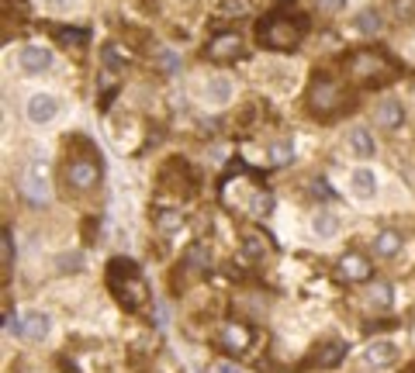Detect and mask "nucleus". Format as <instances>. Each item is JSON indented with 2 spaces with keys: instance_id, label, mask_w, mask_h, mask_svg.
<instances>
[{
  "instance_id": "obj_1",
  "label": "nucleus",
  "mask_w": 415,
  "mask_h": 373,
  "mask_svg": "<svg viewBox=\"0 0 415 373\" xmlns=\"http://www.w3.org/2000/svg\"><path fill=\"white\" fill-rule=\"evenodd\" d=\"M308 32V18L301 14H287V11H274L256 25V39L260 46L274 49V52H294L301 35Z\"/></svg>"
},
{
  "instance_id": "obj_2",
  "label": "nucleus",
  "mask_w": 415,
  "mask_h": 373,
  "mask_svg": "<svg viewBox=\"0 0 415 373\" xmlns=\"http://www.w3.org/2000/svg\"><path fill=\"white\" fill-rule=\"evenodd\" d=\"M108 287H111V294L118 297V304L128 308V311H139V308L145 304V297H149L139 266H135L132 259H125V256H118V259L108 263Z\"/></svg>"
},
{
  "instance_id": "obj_3",
  "label": "nucleus",
  "mask_w": 415,
  "mask_h": 373,
  "mask_svg": "<svg viewBox=\"0 0 415 373\" xmlns=\"http://www.w3.org/2000/svg\"><path fill=\"white\" fill-rule=\"evenodd\" d=\"M21 194L32 204H49V197H52V166H49V159L35 156V159L25 163V170H21Z\"/></svg>"
},
{
  "instance_id": "obj_4",
  "label": "nucleus",
  "mask_w": 415,
  "mask_h": 373,
  "mask_svg": "<svg viewBox=\"0 0 415 373\" xmlns=\"http://www.w3.org/2000/svg\"><path fill=\"white\" fill-rule=\"evenodd\" d=\"M101 180H104V166H101L97 156H87V159L77 156V159L66 163V183H70V187H77V190H94Z\"/></svg>"
},
{
  "instance_id": "obj_5",
  "label": "nucleus",
  "mask_w": 415,
  "mask_h": 373,
  "mask_svg": "<svg viewBox=\"0 0 415 373\" xmlns=\"http://www.w3.org/2000/svg\"><path fill=\"white\" fill-rule=\"evenodd\" d=\"M346 97H343V90H339V83H332V80H325V77H315L312 80V87H308V108L315 111V114H332L336 111V104H343Z\"/></svg>"
},
{
  "instance_id": "obj_6",
  "label": "nucleus",
  "mask_w": 415,
  "mask_h": 373,
  "mask_svg": "<svg viewBox=\"0 0 415 373\" xmlns=\"http://www.w3.org/2000/svg\"><path fill=\"white\" fill-rule=\"evenodd\" d=\"M346 66H350L353 77H370V80H384V77H387V59H384L381 52H374V49L353 52V56L346 59Z\"/></svg>"
},
{
  "instance_id": "obj_7",
  "label": "nucleus",
  "mask_w": 415,
  "mask_h": 373,
  "mask_svg": "<svg viewBox=\"0 0 415 373\" xmlns=\"http://www.w3.org/2000/svg\"><path fill=\"white\" fill-rule=\"evenodd\" d=\"M204 56L215 59V63H232V59H239V56H243V35H239V32H222V35H215L212 42H208Z\"/></svg>"
},
{
  "instance_id": "obj_8",
  "label": "nucleus",
  "mask_w": 415,
  "mask_h": 373,
  "mask_svg": "<svg viewBox=\"0 0 415 373\" xmlns=\"http://www.w3.org/2000/svg\"><path fill=\"white\" fill-rule=\"evenodd\" d=\"M336 270H339V276L350 280V283H370V280H374V266H370V259L360 256V252H346V256H339Z\"/></svg>"
},
{
  "instance_id": "obj_9",
  "label": "nucleus",
  "mask_w": 415,
  "mask_h": 373,
  "mask_svg": "<svg viewBox=\"0 0 415 373\" xmlns=\"http://www.w3.org/2000/svg\"><path fill=\"white\" fill-rule=\"evenodd\" d=\"M398 359H401V352H398V345L387 342V339H377V342H370V345L363 349V363L374 366V370H391Z\"/></svg>"
},
{
  "instance_id": "obj_10",
  "label": "nucleus",
  "mask_w": 415,
  "mask_h": 373,
  "mask_svg": "<svg viewBox=\"0 0 415 373\" xmlns=\"http://www.w3.org/2000/svg\"><path fill=\"white\" fill-rule=\"evenodd\" d=\"M219 339H222V345H225L229 352H250V345H253V328L243 325V321H225L222 332H219Z\"/></svg>"
},
{
  "instance_id": "obj_11",
  "label": "nucleus",
  "mask_w": 415,
  "mask_h": 373,
  "mask_svg": "<svg viewBox=\"0 0 415 373\" xmlns=\"http://www.w3.org/2000/svg\"><path fill=\"white\" fill-rule=\"evenodd\" d=\"M25 114H28V121H35V125H49V121L59 114V97H52V94H35V97H28Z\"/></svg>"
},
{
  "instance_id": "obj_12",
  "label": "nucleus",
  "mask_w": 415,
  "mask_h": 373,
  "mask_svg": "<svg viewBox=\"0 0 415 373\" xmlns=\"http://www.w3.org/2000/svg\"><path fill=\"white\" fill-rule=\"evenodd\" d=\"M18 332H21L25 342H45L49 332H52V318H49L45 311H28V314L21 318Z\"/></svg>"
},
{
  "instance_id": "obj_13",
  "label": "nucleus",
  "mask_w": 415,
  "mask_h": 373,
  "mask_svg": "<svg viewBox=\"0 0 415 373\" xmlns=\"http://www.w3.org/2000/svg\"><path fill=\"white\" fill-rule=\"evenodd\" d=\"M18 66H21L28 77L45 73V70L52 66V52H49V49H42V46H25V49H21V56H18Z\"/></svg>"
},
{
  "instance_id": "obj_14",
  "label": "nucleus",
  "mask_w": 415,
  "mask_h": 373,
  "mask_svg": "<svg viewBox=\"0 0 415 373\" xmlns=\"http://www.w3.org/2000/svg\"><path fill=\"white\" fill-rule=\"evenodd\" d=\"M374 125H377V128H387V132L401 128V125H405V108H401L398 101H384V104H377V111H374Z\"/></svg>"
},
{
  "instance_id": "obj_15",
  "label": "nucleus",
  "mask_w": 415,
  "mask_h": 373,
  "mask_svg": "<svg viewBox=\"0 0 415 373\" xmlns=\"http://www.w3.org/2000/svg\"><path fill=\"white\" fill-rule=\"evenodd\" d=\"M350 190H353L356 201H370V197L377 194V177H374L367 166H360V170H353V177H350Z\"/></svg>"
},
{
  "instance_id": "obj_16",
  "label": "nucleus",
  "mask_w": 415,
  "mask_h": 373,
  "mask_svg": "<svg viewBox=\"0 0 415 373\" xmlns=\"http://www.w3.org/2000/svg\"><path fill=\"white\" fill-rule=\"evenodd\" d=\"M229 97H232L229 77H208V83H204V101L208 104H229Z\"/></svg>"
},
{
  "instance_id": "obj_17",
  "label": "nucleus",
  "mask_w": 415,
  "mask_h": 373,
  "mask_svg": "<svg viewBox=\"0 0 415 373\" xmlns=\"http://www.w3.org/2000/svg\"><path fill=\"white\" fill-rule=\"evenodd\" d=\"M401 235L394 232V228H384V232H377V239H374V252L377 256H384V259H394L398 252H401Z\"/></svg>"
},
{
  "instance_id": "obj_18",
  "label": "nucleus",
  "mask_w": 415,
  "mask_h": 373,
  "mask_svg": "<svg viewBox=\"0 0 415 373\" xmlns=\"http://www.w3.org/2000/svg\"><path fill=\"white\" fill-rule=\"evenodd\" d=\"M52 35H56V42H59L63 49H83V46H87V39H90V32H87V28H70V25H59Z\"/></svg>"
},
{
  "instance_id": "obj_19",
  "label": "nucleus",
  "mask_w": 415,
  "mask_h": 373,
  "mask_svg": "<svg viewBox=\"0 0 415 373\" xmlns=\"http://www.w3.org/2000/svg\"><path fill=\"white\" fill-rule=\"evenodd\" d=\"M350 149H353L360 159H370V156L377 152V145H374L370 132H363V128H353V132H350Z\"/></svg>"
},
{
  "instance_id": "obj_20",
  "label": "nucleus",
  "mask_w": 415,
  "mask_h": 373,
  "mask_svg": "<svg viewBox=\"0 0 415 373\" xmlns=\"http://www.w3.org/2000/svg\"><path fill=\"white\" fill-rule=\"evenodd\" d=\"M315 352H318V356H312V363H315V366H336V363L343 359L346 345H343V342H325V345H318Z\"/></svg>"
},
{
  "instance_id": "obj_21",
  "label": "nucleus",
  "mask_w": 415,
  "mask_h": 373,
  "mask_svg": "<svg viewBox=\"0 0 415 373\" xmlns=\"http://www.w3.org/2000/svg\"><path fill=\"white\" fill-rule=\"evenodd\" d=\"M312 228H315V235H322V239H332V235L339 232V218H336L332 211H318V214L312 218Z\"/></svg>"
},
{
  "instance_id": "obj_22",
  "label": "nucleus",
  "mask_w": 415,
  "mask_h": 373,
  "mask_svg": "<svg viewBox=\"0 0 415 373\" xmlns=\"http://www.w3.org/2000/svg\"><path fill=\"white\" fill-rule=\"evenodd\" d=\"M391 301H394V287H391L387 280H377V283L370 287V304H374V308H391Z\"/></svg>"
},
{
  "instance_id": "obj_23",
  "label": "nucleus",
  "mask_w": 415,
  "mask_h": 373,
  "mask_svg": "<svg viewBox=\"0 0 415 373\" xmlns=\"http://www.w3.org/2000/svg\"><path fill=\"white\" fill-rule=\"evenodd\" d=\"M356 32H360V35H377V32H381V11H374V8L363 11V14L356 18Z\"/></svg>"
},
{
  "instance_id": "obj_24",
  "label": "nucleus",
  "mask_w": 415,
  "mask_h": 373,
  "mask_svg": "<svg viewBox=\"0 0 415 373\" xmlns=\"http://www.w3.org/2000/svg\"><path fill=\"white\" fill-rule=\"evenodd\" d=\"M219 14H222L225 21L243 18V14H250V0H222V4H219Z\"/></svg>"
},
{
  "instance_id": "obj_25",
  "label": "nucleus",
  "mask_w": 415,
  "mask_h": 373,
  "mask_svg": "<svg viewBox=\"0 0 415 373\" xmlns=\"http://www.w3.org/2000/svg\"><path fill=\"white\" fill-rule=\"evenodd\" d=\"M270 156H274L277 166H287V163L294 159V145H291V139H281V142L270 149Z\"/></svg>"
},
{
  "instance_id": "obj_26",
  "label": "nucleus",
  "mask_w": 415,
  "mask_h": 373,
  "mask_svg": "<svg viewBox=\"0 0 415 373\" xmlns=\"http://www.w3.org/2000/svg\"><path fill=\"white\" fill-rule=\"evenodd\" d=\"M156 225H159V232H176V228H183V214L180 211H163L156 218Z\"/></svg>"
},
{
  "instance_id": "obj_27",
  "label": "nucleus",
  "mask_w": 415,
  "mask_h": 373,
  "mask_svg": "<svg viewBox=\"0 0 415 373\" xmlns=\"http://www.w3.org/2000/svg\"><path fill=\"white\" fill-rule=\"evenodd\" d=\"M243 256H246V259H263V256H267V249L260 245V239H256V235H246V239H243Z\"/></svg>"
},
{
  "instance_id": "obj_28",
  "label": "nucleus",
  "mask_w": 415,
  "mask_h": 373,
  "mask_svg": "<svg viewBox=\"0 0 415 373\" xmlns=\"http://www.w3.org/2000/svg\"><path fill=\"white\" fill-rule=\"evenodd\" d=\"M56 266H59L63 273H77V270H83V256H80V252H66V256L56 259Z\"/></svg>"
},
{
  "instance_id": "obj_29",
  "label": "nucleus",
  "mask_w": 415,
  "mask_h": 373,
  "mask_svg": "<svg viewBox=\"0 0 415 373\" xmlns=\"http://www.w3.org/2000/svg\"><path fill=\"white\" fill-rule=\"evenodd\" d=\"M4 252H8V270H11L14 266V232L11 228L4 232Z\"/></svg>"
},
{
  "instance_id": "obj_30",
  "label": "nucleus",
  "mask_w": 415,
  "mask_h": 373,
  "mask_svg": "<svg viewBox=\"0 0 415 373\" xmlns=\"http://www.w3.org/2000/svg\"><path fill=\"white\" fill-rule=\"evenodd\" d=\"M312 197H322V201H325V197H332L329 183H325V180H312Z\"/></svg>"
},
{
  "instance_id": "obj_31",
  "label": "nucleus",
  "mask_w": 415,
  "mask_h": 373,
  "mask_svg": "<svg viewBox=\"0 0 415 373\" xmlns=\"http://www.w3.org/2000/svg\"><path fill=\"white\" fill-rule=\"evenodd\" d=\"M215 373H243V370H239L236 363H229V359H219V363H215Z\"/></svg>"
},
{
  "instance_id": "obj_32",
  "label": "nucleus",
  "mask_w": 415,
  "mask_h": 373,
  "mask_svg": "<svg viewBox=\"0 0 415 373\" xmlns=\"http://www.w3.org/2000/svg\"><path fill=\"white\" fill-rule=\"evenodd\" d=\"M343 4H346V0H322L325 11H343Z\"/></svg>"
},
{
  "instance_id": "obj_33",
  "label": "nucleus",
  "mask_w": 415,
  "mask_h": 373,
  "mask_svg": "<svg viewBox=\"0 0 415 373\" xmlns=\"http://www.w3.org/2000/svg\"><path fill=\"white\" fill-rule=\"evenodd\" d=\"M52 8H59V11H66V8H73V0H52Z\"/></svg>"
}]
</instances>
